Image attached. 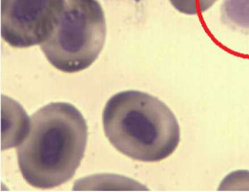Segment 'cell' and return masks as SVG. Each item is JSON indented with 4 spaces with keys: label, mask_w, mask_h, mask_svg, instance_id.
Instances as JSON below:
<instances>
[{
    "label": "cell",
    "mask_w": 249,
    "mask_h": 192,
    "mask_svg": "<svg viewBox=\"0 0 249 192\" xmlns=\"http://www.w3.org/2000/svg\"><path fill=\"white\" fill-rule=\"evenodd\" d=\"M88 126L81 113L67 102H53L34 113L28 134L17 147L26 182L51 189L72 178L83 159Z\"/></svg>",
    "instance_id": "obj_1"
},
{
    "label": "cell",
    "mask_w": 249,
    "mask_h": 192,
    "mask_svg": "<svg viewBox=\"0 0 249 192\" xmlns=\"http://www.w3.org/2000/svg\"><path fill=\"white\" fill-rule=\"evenodd\" d=\"M102 122L112 146L136 160L165 159L180 142L179 126L171 110L141 91H125L112 96L105 105Z\"/></svg>",
    "instance_id": "obj_2"
},
{
    "label": "cell",
    "mask_w": 249,
    "mask_h": 192,
    "mask_svg": "<svg viewBox=\"0 0 249 192\" xmlns=\"http://www.w3.org/2000/svg\"><path fill=\"white\" fill-rule=\"evenodd\" d=\"M107 33L105 14L97 0H63L53 32L40 49L56 69L78 73L97 60Z\"/></svg>",
    "instance_id": "obj_3"
},
{
    "label": "cell",
    "mask_w": 249,
    "mask_h": 192,
    "mask_svg": "<svg viewBox=\"0 0 249 192\" xmlns=\"http://www.w3.org/2000/svg\"><path fill=\"white\" fill-rule=\"evenodd\" d=\"M63 0H1V35L13 47L40 44L52 33Z\"/></svg>",
    "instance_id": "obj_4"
},
{
    "label": "cell",
    "mask_w": 249,
    "mask_h": 192,
    "mask_svg": "<svg viewBox=\"0 0 249 192\" xmlns=\"http://www.w3.org/2000/svg\"><path fill=\"white\" fill-rule=\"evenodd\" d=\"M2 150L18 147L28 134L30 119L21 105L2 96Z\"/></svg>",
    "instance_id": "obj_5"
},
{
    "label": "cell",
    "mask_w": 249,
    "mask_h": 192,
    "mask_svg": "<svg viewBox=\"0 0 249 192\" xmlns=\"http://www.w3.org/2000/svg\"><path fill=\"white\" fill-rule=\"evenodd\" d=\"M221 17L231 29L249 33V0H225Z\"/></svg>",
    "instance_id": "obj_6"
},
{
    "label": "cell",
    "mask_w": 249,
    "mask_h": 192,
    "mask_svg": "<svg viewBox=\"0 0 249 192\" xmlns=\"http://www.w3.org/2000/svg\"><path fill=\"white\" fill-rule=\"evenodd\" d=\"M175 9L187 15H196L207 11L217 0H169Z\"/></svg>",
    "instance_id": "obj_7"
}]
</instances>
